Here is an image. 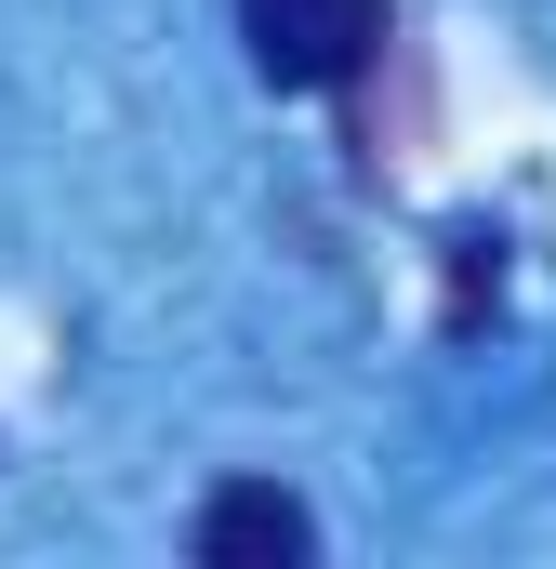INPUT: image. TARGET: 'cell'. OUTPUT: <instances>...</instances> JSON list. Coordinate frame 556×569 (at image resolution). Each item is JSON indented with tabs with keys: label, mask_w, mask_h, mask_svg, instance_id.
<instances>
[{
	"label": "cell",
	"mask_w": 556,
	"mask_h": 569,
	"mask_svg": "<svg viewBox=\"0 0 556 569\" xmlns=\"http://www.w3.org/2000/svg\"><path fill=\"white\" fill-rule=\"evenodd\" d=\"M239 40L278 93H345L385 53V0H239Z\"/></svg>",
	"instance_id": "cell-1"
},
{
	"label": "cell",
	"mask_w": 556,
	"mask_h": 569,
	"mask_svg": "<svg viewBox=\"0 0 556 569\" xmlns=\"http://www.w3.org/2000/svg\"><path fill=\"white\" fill-rule=\"evenodd\" d=\"M291 557H318V517H305L291 490L239 477V490L199 503V569H291Z\"/></svg>",
	"instance_id": "cell-2"
}]
</instances>
